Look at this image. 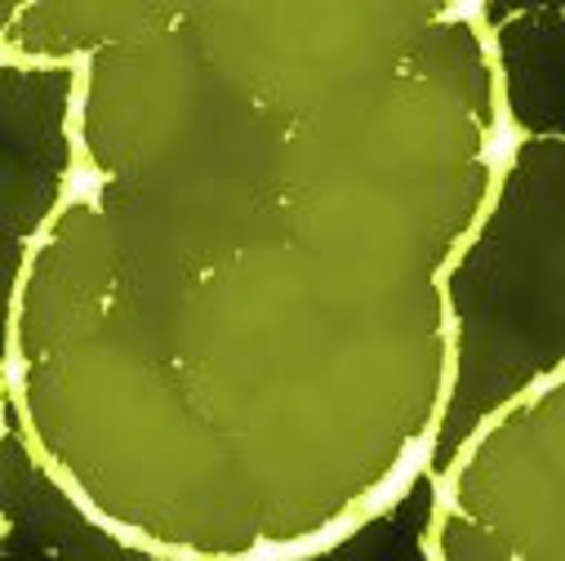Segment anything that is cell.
I'll use <instances>...</instances> for the list:
<instances>
[{
    "mask_svg": "<svg viewBox=\"0 0 565 561\" xmlns=\"http://www.w3.org/2000/svg\"><path fill=\"white\" fill-rule=\"evenodd\" d=\"M433 561H565V366L521 388L437 473Z\"/></svg>",
    "mask_w": 565,
    "mask_h": 561,
    "instance_id": "7a4b0ae2",
    "label": "cell"
},
{
    "mask_svg": "<svg viewBox=\"0 0 565 561\" xmlns=\"http://www.w3.org/2000/svg\"><path fill=\"white\" fill-rule=\"evenodd\" d=\"M76 63L10 272L6 388L76 508L161 561H299L437 464L450 272L516 152L481 6H19Z\"/></svg>",
    "mask_w": 565,
    "mask_h": 561,
    "instance_id": "6da1fadb",
    "label": "cell"
}]
</instances>
